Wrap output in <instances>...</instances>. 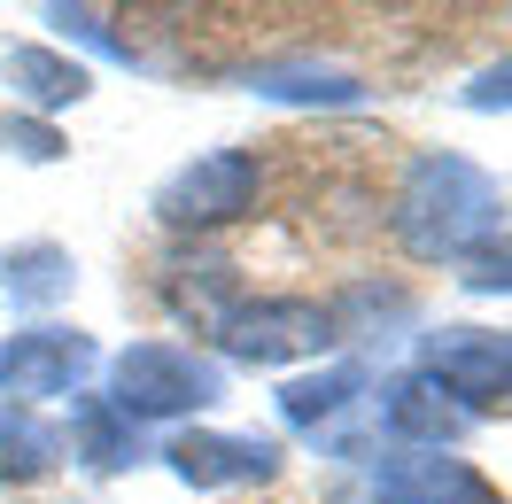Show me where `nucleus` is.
Instances as JSON below:
<instances>
[{
	"label": "nucleus",
	"mask_w": 512,
	"mask_h": 504,
	"mask_svg": "<svg viewBox=\"0 0 512 504\" xmlns=\"http://www.w3.org/2000/svg\"><path fill=\"white\" fill-rule=\"evenodd\" d=\"M70 280H78V264H70L63 241H16V249H0V295H8V311H47V303H63Z\"/></svg>",
	"instance_id": "12"
},
{
	"label": "nucleus",
	"mask_w": 512,
	"mask_h": 504,
	"mask_svg": "<svg viewBox=\"0 0 512 504\" xmlns=\"http://www.w3.org/2000/svg\"><path fill=\"white\" fill-rule=\"evenodd\" d=\"M47 24H55L63 39H86V47L109 55V63H140V55H132V39L109 32V16H101V8H47Z\"/></svg>",
	"instance_id": "16"
},
{
	"label": "nucleus",
	"mask_w": 512,
	"mask_h": 504,
	"mask_svg": "<svg viewBox=\"0 0 512 504\" xmlns=\"http://www.w3.org/2000/svg\"><path fill=\"white\" fill-rule=\"evenodd\" d=\"M163 466L179 473L187 489H256L280 473V442L272 435H218V427H194V435L163 442Z\"/></svg>",
	"instance_id": "7"
},
{
	"label": "nucleus",
	"mask_w": 512,
	"mask_h": 504,
	"mask_svg": "<svg viewBox=\"0 0 512 504\" xmlns=\"http://www.w3.org/2000/svg\"><path fill=\"white\" fill-rule=\"evenodd\" d=\"M0 156H16V163H55L70 156V140L55 125H39V117H0Z\"/></svg>",
	"instance_id": "17"
},
{
	"label": "nucleus",
	"mask_w": 512,
	"mask_h": 504,
	"mask_svg": "<svg viewBox=\"0 0 512 504\" xmlns=\"http://www.w3.org/2000/svg\"><path fill=\"white\" fill-rule=\"evenodd\" d=\"M241 86L256 101H288V109H357L365 101V78L342 63H319V55H272V63H249Z\"/></svg>",
	"instance_id": "10"
},
{
	"label": "nucleus",
	"mask_w": 512,
	"mask_h": 504,
	"mask_svg": "<svg viewBox=\"0 0 512 504\" xmlns=\"http://www.w3.org/2000/svg\"><path fill=\"white\" fill-rule=\"evenodd\" d=\"M256 194H264V163L249 148H210V156L179 163L156 187V218L171 233H218V225L249 218Z\"/></svg>",
	"instance_id": "4"
},
{
	"label": "nucleus",
	"mask_w": 512,
	"mask_h": 504,
	"mask_svg": "<svg viewBox=\"0 0 512 504\" xmlns=\"http://www.w3.org/2000/svg\"><path fill=\"white\" fill-rule=\"evenodd\" d=\"M63 450L94 473H125V466H140V427H132L125 411H109V396H78Z\"/></svg>",
	"instance_id": "13"
},
{
	"label": "nucleus",
	"mask_w": 512,
	"mask_h": 504,
	"mask_svg": "<svg viewBox=\"0 0 512 504\" xmlns=\"http://www.w3.org/2000/svg\"><path fill=\"white\" fill-rule=\"evenodd\" d=\"M381 427H388L396 450H450V442L474 427V411L450 404L427 373H404V380H388V388H381Z\"/></svg>",
	"instance_id": "9"
},
{
	"label": "nucleus",
	"mask_w": 512,
	"mask_h": 504,
	"mask_svg": "<svg viewBox=\"0 0 512 504\" xmlns=\"http://www.w3.org/2000/svg\"><path fill=\"white\" fill-rule=\"evenodd\" d=\"M458 280L474 287V295H512V241H489V249H474Z\"/></svg>",
	"instance_id": "18"
},
{
	"label": "nucleus",
	"mask_w": 512,
	"mask_h": 504,
	"mask_svg": "<svg viewBox=\"0 0 512 504\" xmlns=\"http://www.w3.org/2000/svg\"><path fill=\"white\" fill-rule=\"evenodd\" d=\"M497 218H505L497 179L474 156H450V148H427L396 187V241L419 264H466L474 249L497 241Z\"/></svg>",
	"instance_id": "1"
},
{
	"label": "nucleus",
	"mask_w": 512,
	"mask_h": 504,
	"mask_svg": "<svg viewBox=\"0 0 512 504\" xmlns=\"http://www.w3.org/2000/svg\"><path fill=\"white\" fill-rule=\"evenodd\" d=\"M0 78H8V94L24 101L39 125H47L55 109H70V101L94 94V70L78 63V55H63V47H39V39H16V47H0Z\"/></svg>",
	"instance_id": "11"
},
{
	"label": "nucleus",
	"mask_w": 512,
	"mask_h": 504,
	"mask_svg": "<svg viewBox=\"0 0 512 504\" xmlns=\"http://www.w3.org/2000/svg\"><path fill=\"white\" fill-rule=\"evenodd\" d=\"M94 365H101V349H94V334H78V326H24V334L0 342V388H8L16 404L78 396Z\"/></svg>",
	"instance_id": "5"
},
{
	"label": "nucleus",
	"mask_w": 512,
	"mask_h": 504,
	"mask_svg": "<svg viewBox=\"0 0 512 504\" xmlns=\"http://www.w3.org/2000/svg\"><path fill=\"white\" fill-rule=\"evenodd\" d=\"M357 396H365V365H357V357H334V365L295 373L288 388H280V419H288V427H303V435H319L326 419H342Z\"/></svg>",
	"instance_id": "14"
},
{
	"label": "nucleus",
	"mask_w": 512,
	"mask_h": 504,
	"mask_svg": "<svg viewBox=\"0 0 512 504\" xmlns=\"http://www.w3.org/2000/svg\"><path fill=\"white\" fill-rule=\"evenodd\" d=\"M373 504H505L497 481L450 450H396L373 466Z\"/></svg>",
	"instance_id": "8"
},
{
	"label": "nucleus",
	"mask_w": 512,
	"mask_h": 504,
	"mask_svg": "<svg viewBox=\"0 0 512 504\" xmlns=\"http://www.w3.org/2000/svg\"><path fill=\"white\" fill-rule=\"evenodd\" d=\"M210 334H218V349L233 365H256V373L295 365V357H326L342 342L334 303H311V295H233V311Z\"/></svg>",
	"instance_id": "3"
},
{
	"label": "nucleus",
	"mask_w": 512,
	"mask_h": 504,
	"mask_svg": "<svg viewBox=\"0 0 512 504\" xmlns=\"http://www.w3.org/2000/svg\"><path fill=\"white\" fill-rule=\"evenodd\" d=\"M63 466V435L39 419L32 404H0V481L8 489H32Z\"/></svg>",
	"instance_id": "15"
},
{
	"label": "nucleus",
	"mask_w": 512,
	"mask_h": 504,
	"mask_svg": "<svg viewBox=\"0 0 512 504\" xmlns=\"http://www.w3.org/2000/svg\"><path fill=\"white\" fill-rule=\"evenodd\" d=\"M419 373L466 411L512 396V365H505V334L497 326H443V334H427V365Z\"/></svg>",
	"instance_id": "6"
},
{
	"label": "nucleus",
	"mask_w": 512,
	"mask_h": 504,
	"mask_svg": "<svg viewBox=\"0 0 512 504\" xmlns=\"http://www.w3.org/2000/svg\"><path fill=\"white\" fill-rule=\"evenodd\" d=\"M109 411H125L132 427L148 419H187V411H210L225 396V365L202 357V349L179 342H132L109 357Z\"/></svg>",
	"instance_id": "2"
},
{
	"label": "nucleus",
	"mask_w": 512,
	"mask_h": 504,
	"mask_svg": "<svg viewBox=\"0 0 512 504\" xmlns=\"http://www.w3.org/2000/svg\"><path fill=\"white\" fill-rule=\"evenodd\" d=\"M505 365H512V334H505Z\"/></svg>",
	"instance_id": "20"
},
{
	"label": "nucleus",
	"mask_w": 512,
	"mask_h": 504,
	"mask_svg": "<svg viewBox=\"0 0 512 504\" xmlns=\"http://www.w3.org/2000/svg\"><path fill=\"white\" fill-rule=\"evenodd\" d=\"M458 101H466V109H481V117L512 109V55H505V63H489V70H474V78L458 86Z\"/></svg>",
	"instance_id": "19"
}]
</instances>
